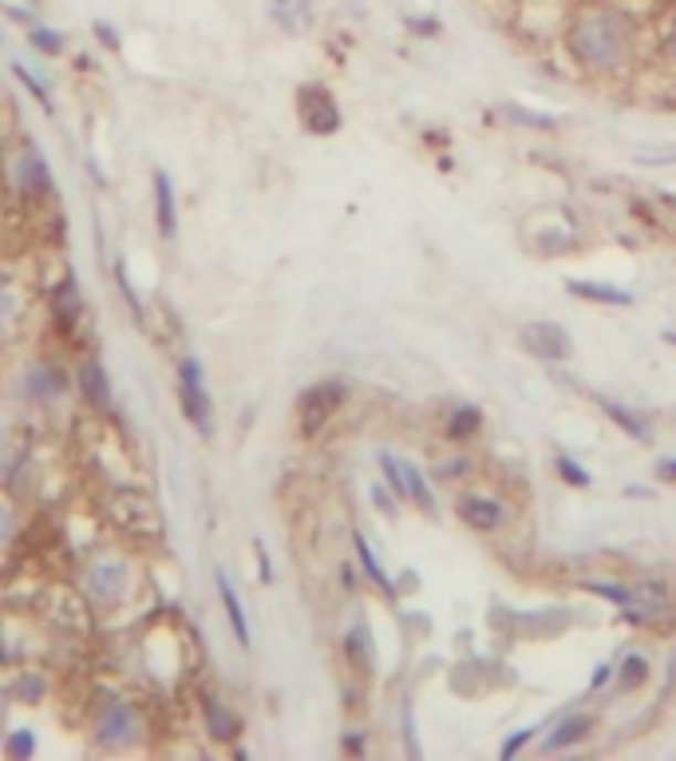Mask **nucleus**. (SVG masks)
I'll list each match as a JSON object with an SVG mask.
<instances>
[{
    "mask_svg": "<svg viewBox=\"0 0 676 761\" xmlns=\"http://www.w3.org/2000/svg\"><path fill=\"white\" fill-rule=\"evenodd\" d=\"M641 20L625 0H585L566 17L562 48L570 64L593 80L625 76L641 60Z\"/></svg>",
    "mask_w": 676,
    "mask_h": 761,
    "instance_id": "obj_1",
    "label": "nucleus"
},
{
    "mask_svg": "<svg viewBox=\"0 0 676 761\" xmlns=\"http://www.w3.org/2000/svg\"><path fill=\"white\" fill-rule=\"evenodd\" d=\"M348 380L345 377H325L317 380V385H309V389L297 397V425H300V437L313 440L320 432V428L329 425L332 417H337L340 409H345L348 400Z\"/></svg>",
    "mask_w": 676,
    "mask_h": 761,
    "instance_id": "obj_2",
    "label": "nucleus"
},
{
    "mask_svg": "<svg viewBox=\"0 0 676 761\" xmlns=\"http://www.w3.org/2000/svg\"><path fill=\"white\" fill-rule=\"evenodd\" d=\"M451 508H455V520L467 528V532L475 535H495L507 528L510 520V508L503 496L495 492H483V488H460L455 492V500H451Z\"/></svg>",
    "mask_w": 676,
    "mask_h": 761,
    "instance_id": "obj_3",
    "label": "nucleus"
},
{
    "mask_svg": "<svg viewBox=\"0 0 676 761\" xmlns=\"http://www.w3.org/2000/svg\"><path fill=\"white\" fill-rule=\"evenodd\" d=\"M518 345L546 365H566L573 357V333L562 322H546V317L518 325Z\"/></svg>",
    "mask_w": 676,
    "mask_h": 761,
    "instance_id": "obj_4",
    "label": "nucleus"
},
{
    "mask_svg": "<svg viewBox=\"0 0 676 761\" xmlns=\"http://www.w3.org/2000/svg\"><path fill=\"white\" fill-rule=\"evenodd\" d=\"M179 405H182V417H187L198 432H210L214 400H210L207 373H202V362H198V357H182V365H179Z\"/></svg>",
    "mask_w": 676,
    "mask_h": 761,
    "instance_id": "obj_5",
    "label": "nucleus"
},
{
    "mask_svg": "<svg viewBox=\"0 0 676 761\" xmlns=\"http://www.w3.org/2000/svg\"><path fill=\"white\" fill-rule=\"evenodd\" d=\"M297 119L309 135H337L345 127V115H340L337 100H332L329 87L320 84L297 87Z\"/></svg>",
    "mask_w": 676,
    "mask_h": 761,
    "instance_id": "obj_6",
    "label": "nucleus"
},
{
    "mask_svg": "<svg viewBox=\"0 0 676 761\" xmlns=\"http://www.w3.org/2000/svg\"><path fill=\"white\" fill-rule=\"evenodd\" d=\"M495 618H507L515 638H558L573 627V611L570 607H542V611H522V615H507V611H495Z\"/></svg>",
    "mask_w": 676,
    "mask_h": 761,
    "instance_id": "obj_7",
    "label": "nucleus"
},
{
    "mask_svg": "<svg viewBox=\"0 0 676 761\" xmlns=\"http://www.w3.org/2000/svg\"><path fill=\"white\" fill-rule=\"evenodd\" d=\"M593 730H598V718H593V713H562V718H554V726L546 730V738L538 742V750L566 753V750H573V746L590 742Z\"/></svg>",
    "mask_w": 676,
    "mask_h": 761,
    "instance_id": "obj_8",
    "label": "nucleus"
},
{
    "mask_svg": "<svg viewBox=\"0 0 676 761\" xmlns=\"http://www.w3.org/2000/svg\"><path fill=\"white\" fill-rule=\"evenodd\" d=\"M483 428H487V417H483V409L475 400H455V405L443 409V437L455 448L475 445L483 437Z\"/></svg>",
    "mask_w": 676,
    "mask_h": 761,
    "instance_id": "obj_9",
    "label": "nucleus"
},
{
    "mask_svg": "<svg viewBox=\"0 0 676 761\" xmlns=\"http://www.w3.org/2000/svg\"><path fill=\"white\" fill-rule=\"evenodd\" d=\"M345 663L352 666V675L365 678V682L376 675V638H372V630H368L365 618L345 630Z\"/></svg>",
    "mask_w": 676,
    "mask_h": 761,
    "instance_id": "obj_10",
    "label": "nucleus"
},
{
    "mask_svg": "<svg viewBox=\"0 0 676 761\" xmlns=\"http://www.w3.org/2000/svg\"><path fill=\"white\" fill-rule=\"evenodd\" d=\"M566 294L582 298V302H593V305H617V310H625V305L637 302L625 285L598 282V278H570V282H566Z\"/></svg>",
    "mask_w": 676,
    "mask_h": 761,
    "instance_id": "obj_11",
    "label": "nucleus"
},
{
    "mask_svg": "<svg viewBox=\"0 0 676 761\" xmlns=\"http://www.w3.org/2000/svg\"><path fill=\"white\" fill-rule=\"evenodd\" d=\"M593 400H598V409L605 413V420H613V425H617L630 440H637V445H653V425L645 420V413L630 409V405H621V400H610V397H593Z\"/></svg>",
    "mask_w": 676,
    "mask_h": 761,
    "instance_id": "obj_12",
    "label": "nucleus"
},
{
    "mask_svg": "<svg viewBox=\"0 0 676 761\" xmlns=\"http://www.w3.org/2000/svg\"><path fill=\"white\" fill-rule=\"evenodd\" d=\"M648 678H653V663H648L641 650H630V655L617 658V670H613V690H617V695H637V690H645Z\"/></svg>",
    "mask_w": 676,
    "mask_h": 761,
    "instance_id": "obj_13",
    "label": "nucleus"
},
{
    "mask_svg": "<svg viewBox=\"0 0 676 761\" xmlns=\"http://www.w3.org/2000/svg\"><path fill=\"white\" fill-rule=\"evenodd\" d=\"M352 552H357V563H360V575H365L372 587H380L388 595V600H395V583L388 580V571H384V563L376 560V552H372V543H368V535L365 532H352Z\"/></svg>",
    "mask_w": 676,
    "mask_h": 761,
    "instance_id": "obj_14",
    "label": "nucleus"
},
{
    "mask_svg": "<svg viewBox=\"0 0 676 761\" xmlns=\"http://www.w3.org/2000/svg\"><path fill=\"white\" fill-rule=\"evenodd\" d=\"M265 12L282 32H305L313 24V0H270Z\"/></svg>",
    "mask_w": 676,
    "mask_h": 761,
    "instance_id": "obj_15",
    "label": "nucleus"
},
{
    "mask_svg": "<svg viewBox=\"0 0 676 761\" xmlns=\"http://www.w3.org/2000/svg\"><path fill=\"white\" fill-rule=\"evenodd\" d=\"M155 222H159L162 238H175L179 230V207H175V183L167 171H155Z\"/></svg>",
    "mask_w": 676,
    "mask_h": 761,
    "instance_id": "obj_16",
    "label": "nucleus"
},
{
    "mask_svg": "<svg viewBox=\"0 0 676 761\" xmlns=\"http://www.w3.org/2000/svg\"><path fill=\"white\" fill-rule=\"evenodd\" d=\"M52 314H56V325L64 333H72L84 317V302H80V290H75V278H64L52 294Z\"/></svg>",
    "mask_w": 676,
    "mask_h": 761,
    "instance_id": "obj_17",
    "label": "nucleus"
},
{
    "mask_svg": "<svg viewBox=\"0 0 676 761\" xmlns=\"http://www.w3.org/2000/svg\"><path fill=\"white\" fill-rule=\"evenodd\" d=\"M214 583H218V595H222L225 618H230V627H234V638L242 643V647H250V623H245V607H242V600H237L234 583H230V575H225L222 567H218Z\"/></svg>",
    "mask_w": 676,
    "mask_h": 761,
    "instance_id": "obj_18",
    "label": "nucleus"
},
{
    "mask_svg": "<svg viewBox=\"0 0 676 761\" xmlns=\"http://www.w3.org/2000/svg\"><path fill=\"white\" fill-rule=\"evenodd\" d=\"M404 476H408V504H415L420 512L427 515H440V504H435V492H432V480L423 476V468L415 460H404Z\"/></svg>",
    "mask_w": 676,
    "mask_h": 761,
    "instance_id": "obj_19",
    "label": "nucleus"
},
{
    "mask_svg": "<svg viewBox=\"0 0 676 761\" xmlns=\"http://www.w3.org/2000/svg\"><path fill=\"white\" fill-rule=\"evenodd\" d=\"M80 380H84V397L92 400L95 409L112 413V380H107V369L99 362H87L84 369H80Z\"/></svg>",
    "mask_w": 676,
    "mask_h": 761,
    "instance_id": "obj_20",
    "label": "nucleus"
},
{
    "mask_svg": "<svg viewBox=\"0 0 676 761\" xmlns=\"http://www.w3.org/2000/svg\"><path fill=\"white\" fill-rule=\"evenodd\" d=\"M20 183H24V195H32V199L52 195V175H47V163L36 152L24 155V163H20Z\"/></svg>",
    "mask_w": 676,
    "mask_h": 761,
    "instance_id": "obj_21",
    "label": "nucleus"
},
{
    "mask_svg": "<svg viewBox=\"0 0 676 761\" xmlns=\"http://www.w3.org/2000/svg\"><path fill=\"white\" fill-rule=\"evenodd\" d=\"M471 476H475V460L463 457V452H455V457H443L432 465V480L443 488H455V484H467Z\"/></svg>",
    "mask_w": 676,
    "mask_h": 761,
    "instance_id": "obj_22",
    "label": "nucleus"
},
{
    "mask_svg": "<svg viewBox=\"0 0 676 761\" xmlns=\"http://www.w3.org/2000/svg\"><path fill=\"white\" fill-rule=\"evenodd\" d=\"M582 591H585V595H598V600H605L610 607H617V611L633 607V583H617V580H582Z\"/></svg>",
    "mask_w": 676,
    "mask_h": 761,
    "instance_id": "obj_23",
    "label": "nucleus"
},
{
    "mask_svg": "<svg viewBox=\"0 0 676 761\" xmlns=\"http://www.w3.org/2000/svg\"><path fill=\"white\" fill-rule=\"evenodd\" d=\"M127 730H131V706L112 702L99 718V742H123Z\"/></svg>",
    "mask_w": 676,
    "mask_h": 761,
    "instance_id": "obj_24",
    "label": "nucleus"
},
{
    "mask_svg": "<svg viewBox=\"0 0 676 761\" xmlns=\"http://www.w3.org/2000/svg\"><path fill=\"white\" fill-rule=\"evenodd\" d=\"M376 465H380V476H384V484L392 488L395 492V500H400V504H404L408 500V476H404V460L400 457H392V452H388V448H380V452H376Z\"/></svg>",
    "mask_w": 676,
    "mask_h": 761,
    "instance_id": "obj_25",
    "label": "nucleus"
},
{
    "mask_svg": "<svg viewBox=\"0 0 676 761\" xmlns=\"http://www.w3.org/2000/svg\"><path fill=\"white\" fill-rule=\"evenodd\" d=\"M87 587H92L95 600L112 603L115 595L123 591V571L112 567V563H104V567H92V575H87Z\"/></svg>",
    "mask_w": 676,
    "mask_h": 761,
    "instance_id": "obj_26",
    "label": "nucleus"
},
{
    "mask_svg": "<svg viewBox=\"0 0 676 761\" xmlns=\"http://www.w3.org/2000/svg\"><path fill=\"white\" fill-rule=\"evenodd\" d=\"M207 722H210V733H214V738H222V742L237 738V730H242V722H237L234 713L225 710L222 702H214V698H207Z\"/></svg>",
    "mask_w": 676,
    "mask_h": 761,
    "instance_id": "obj_27",
    "label": "nucleus"
},
{
    "mask_svg": "<svg viewBox=\"0 0 676 761\" xmlns=\"http://www.w3.org/2000/svg\"><path fill=\"white\" fill-rule=\"evenodd\" d=\"M554 476L562 480V484H570V488H590L593 484L590 468L578 465V460L566 457V452H558V457H554Z\"/></svg>",
    "mask_w": 676,
    "mask_h": 761,
    "instance_id": "obj_28",
    "label": "nucleus"
},
{
    "mask_svg": "<svg viewBox=\"0 0 676 761\" xmlns=\"http://www.w3.org/2000/svg\"><path fill=\"white\" fill-rule=\"evenodd\" d=\"M503 115H507L510 124H522V127H530V132H554V127H558V119H554V115H538V112H526V107H518V104H503Z\"/></svg>",
    "mask_w": 676,
    "mask_h": 761,
    "instance_id": "obj_29",
    "label": "nucleus"
},
{
    "mask_svg": "<svg viewBox=\"0 0 676 761\" xmlns=\"http://www.w3.org/2000/svg\"><path fill=\"white\" fill-rule=\"evenodd\" d=\"M538 730H542V726H526V730H515V733H507V738H503V746H498V761H515L518 753L526 750V746L535 742V738H538Z\"/></svg>",
    "mask_w": 676,
    "mask_h": 761,
    "instance_id": "obj_30",
    "label": "nucleus"
},
{
    "mask_svg": "<svg viewBox=\"0 0 676 761\" xmlns=\"http://www.w3.org/2000/svg\"><path fill=\"white\" fill-rule=\"evenodd\" d=\"M29 40H32V48H36V52H44V56H60V52H64V37H60V32H52V29H44V24H32Z\"/></svg>",
    "mask_w": 676,
    "mask_h": 761,
    "instance_id": "obj_31",
    "label": "nucleus"
},
{
    "mask_svg": "<svg viewBox=\"0 0 676 761\" xmlns=\"http://www.w3.org/2000/svg\"><path fill=\"white\" fill-rule=\"evenodd\" d=\"M12 72H17V80H20V84H24V87H29V92H32V95H36V104H40V107H44V112H52V100H47L44 84H40V80H36V76H32L29 67H24V64H12Z\"/></svg>",
    "mask_w": 676,
    "mask_h": 761,
    "instance_id": "obj_32",
    "label": "nucleus"
},
{
    "mask_svg": "<svg viewBox=\"0 0 676 761\" xmlns=\"http://www.w3.org/2000/svg\"><path fill=\"white\" fill-rule=\"evenodd\" d=\"M661 52H665L668 64H676V9L668 12L665 29H661Z\"/></svg>",
    "mask_w": 676,
    "mask_h": 761,
    "instance_id": "obj_33",
    "label": "nucleus"
},
{
    "mask_svg": "<svg viewBox=\"0 0 676 761\" xmlns=\"http://www.w3.org/2000/svg\"><path fill=\"white\" fill-rule=\"evenodd\" d=\"M115 282H119V294L127 298V302H131V314L142 317V305H139V298H135L131 282H127V270H123V267H115Z\"/></svg>",
    "mask_w": 676,
    "mask_h": 761,
    "instance_id": "obj_34",
    "label": "nucleus"
},
{
    "mask_svg": "<svg viewBox=\"0 0 676 761\" xmlns=\"http://www.w3.org/2000/svg\"><path fill=\"white\" fill-rule=\"evenodd\" d=\"M613 670H617V663H598V670L590 675V695H598V690H605V686H610Z\"/></svg>",
    "mask_w": 676,
    "mask_h": 761,
    "instance_id": "obj_35",
    "label": "nucleus"
},
{
    "mask_svg": "<svg viewBox=\"0 0 676 761\" xmlns=\"http://www.w3.org/2000/svg\"><path fill=\"white\" fill-rule=\"evenodd\" d=\"M404 742H408V758H420V746H415V718H412V702H404Z\"/></svg>",
    "mask_w": 676,
    "mask_h": 761,
    "instance_id": "obj_36",
    "label": "nucleus"
},
{
    "mask_svg": "<svg viewBox=\"0 0 676 761\" xmlns=\"http://www.w3.org/2000/svg\"><path fill=\"white\" fill-rule=\"evenodd\" d=\"M653 476H657V484H676V457H661L653 465Z\"/></svg>",
    "mask_w": 676,
    "mask_h": 761,
    "instance_id": "obj_37",
    "label": "nucleus"
},
{
    "mask_svg": "<svg viewBox=\"0 0 676 761\" xmlns=\"http://www.w3.org/2000/svg\"><path fill=\"white\" fill-rule=\"evenodd\" d=\"M372 500H376V508H380V512H395V492L388 484H376Z\"/></svg>",
    "mask_w": 676,
    "mask_h": 761,
    "instance_id": "obj_38",
    "label": "nucleus"
},
{
    "mask_svg": "<svg viewBox=\"0 0 676 761\" xmlns=\"http://www.w3.org/2000/svg\"><path fill=\"white\" fill-rule=\"evenodd\" d=\"M408 29H415V37H440L443 24L435 17H427V20H408Z\"/></svg>",
    "mask_w": 676,
    "mask_h": 761,
    "instance_id": "obj_39",
    "label": "nucleus"
},
{
    "mask_svg": "<svg viewBox=\"0 0 676 761\" xmlns=\"http://www.w3.org/2000/svg\"><path fill=\"white\" fill-rule=\"evenodd\" d=\"M9 750L12 753H32L36 750V742H32V733H17V738L9 742Z\"/></svg>",
    "mask_w": 676,
    "mask_h": 761,
    "instance_id": "obj_40",
    "label": "nucleus"
},
{
    "mask_svg": "<svg viewBox=\"0 0 676 761\" xmlns=\"http://www.w3.org/2000/svg\"><path fill=\"white\" fill-rule=\"evenodd\" d=\"M95 32H99V40H104L107 48H119V37H115V29L107 24V20H99V24H95Z\"/></svg>",
    "mask_w": 676,
    "mask_h": 761,
    "instance_id": "obj_41",
    "label": "nucleus"
},
{
    "mask_svg": "<svg viewBox=\"0 0 676 761\" xmlns=\"http://www.w3.org/2000/svg\"><path fill=\"white\" fill-rule=\"evenodd\" d=\"M345 750H348V753H365V738H357V733H348V738H345Z\"/></svg>",
    "mask_w": 676,
    "mask_h": 761,
    "instance_id": "obj_42",
    "label": "nucleus"
},
{
    "mask_svg": "<svg viewBox=\"0 0 676 761\" xmlns=\"http://www.w3.org/2000/svg\"><path fill=\"white\" fill-rule=\"evenodd\" d=\"M665 342H668V345H676V333H673V330H665Z\"/></svg>",
    "mask_w": 676,
    "mask_h": 761,
    "instance_id": "obj_43",
    "label": "nucleus"
},
{
    "mask_svg": "<svg viewBox=\"0 0 676 761\" xmlns=\"http://www.w3.org/2000/svg\"><path fill=\"white\" fill-rule=\"evenodd\" d=\"M0 452H4V437H0Z\"/></svg>",
    "mask_w": 676,
    "mask_h": 761,
    "instance_id": "obj_44",
    "label": "nucleus"
}]
</instances>
